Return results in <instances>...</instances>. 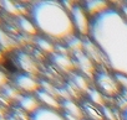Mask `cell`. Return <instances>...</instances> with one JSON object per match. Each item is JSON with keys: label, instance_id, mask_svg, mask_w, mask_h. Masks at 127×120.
<instances>
[{"label": "cell", "instance_id": "6da1fadb", "mask_svg": "<svg viewBox=\"0 0 127 120\" xmlns=\"http://www.w3.org/2000/svg\"><path fill=\"white\" fill-rule=\"evenodd\" d=\"M89 37L102 52L107 68L127 76V21L120 9L110 6L92 17Z\"/></svg>", "mask_w": 127, "mask_h": 120}, {"label": "cell", "instance_id": "7a4b0ae2", "mask_svg": "<svg viewBox=\"0 0 127 120\" xmlns=\"http://www.w3.org/2000/svg\"><path fill=\"white\" fill-rule=\"evenodd\" d=\"M30 19L37 32L51 41H66L76 35L70 11L62 1L42 0L34 3L30 8Z\"/></svg>", "mask_w": 127, "mask_h": 120}, {"label": "cell", "instance_id": "3957f363", "mask_svg": "<svg viewBox=\"0 0 127 120\" xmlns=\"http://www.w3.org/2000/svg\"><path fill=\"white\" fill-rule=\"evenodd\" d=\"M92 86L106 98L115 99L121 92V87L116 79L113 72H111L106 67H100L96 71V74L92 79Z\"/></svg>", "mask_w": 127, "mask_h": 120}, {"label": "cell", "instance_id": "277c9868", "mask_svg": "<svg viewBox=\"0 0 127 120\" xmlns=\"http://www.w3.org/2000/svg\"><path fill=\"white\" fill-rule=\"evenodd\" d=\"M72 25L75 34L82 38H86L90 36V27H91V17L85 11L84 6L81 4H75L74 8L70 10Z\"/></svg>", "mask_w": 127, "mask_h": 120}, {"label": "cell", "instance_id": "5b68a950", "mask_svg": "<svg viewBox=\"0 0 127 120\" xmlns=\"http://www.w3.org/2000/svg\"><path fill=\"white\" fill-rule=\"evenodd\" d=\"M72 58H74L75 67H76L77 72H80L81 74L86 76L87 78H90L92 81L98 67L85 54L84 51H79V52L72 53Z\"/></svg>", "mask_w": 127, "mask_h": 120}, {"label": "cell", "instance_id": "8992f818", "mask_svg": "<svg viewBox=\"0 0 127 120\" xmlns=\"http://www.w3.org/2000/svg\"><path fill=\"white\" fill-rule=\"evenodd\" d=\"M14 86L25 94H36L41 89V83L31 74L20 73L14 79Z\"/></svg>", "mask_w": 127, "mask_h": 120}, {"label": "cell", "instance_id": "52a82bcc", "mask_svg": "<svg viewBox=\"0 0 127 120\" xmlns=\"http://www.w3.org/2000/svg\"><path fill=\"white\" fill-rule=\"evenodd\" d=\"M85 54L91 59V61L100 68V67H106V61H105V57L102 54V52L100 51V48L97 47V45L90 38V37H86L84 38V50Z\"/></svg>", "mask_w": 127, "mask_h": 120}, {"label": "cell", "instance_id": "ba28073f", "mask_svg": "<svg viewBox=\"0 0 127 120\" xmlns=\"http://www.w3.org/2000/svg\"><path fill=\"white\" fill-rule=\"evenodd\" d=\"M51 61L52 63L62 72H69V73H72L76 67H75V62H74V58L70 57L67 53H52V57H51Z\"/></svg>", "mask_w": 127, "mask_h": 120}, {"label": "cell", "instance_id": "9c48e42d", "mask_svg": "<svg viewBox=\"0 0 127 120\" xmlns=\"http://www.w3.org/2000/svg\"><path fill=\"white\" fill-rule=\"evenodd\" d=\"M35 95L37 97L41 106L49 108V109H52V110H61L62 100L57 95H55V94H52L47 90H44V89H40Z\"/></svg>", "mask_w": 127, "mask_h": 120}, {"label": "cell", "instance_id": "30bf717a", "mask_svg": "<svg viewBox=\"0 0 127 120\" xmlns=\"http://www.w3.org/2000/svg\"><path fill=\"white\" fill-rule=\"evenodd\" d=\"M18 104H19V108L29 116L41 108V104L35 94H23L20 99L18 100Z\"/></svg>", "mask_w": 127, "mask_h": 120}, {"label": "cell", "instance_id": "8fae6325", "mask_svg": "<svg viewBox=\"0 0 127 120\" xmlns=\"http://www.w3.org/2000/svg\"><path fill=\"white\" fill-rule=\"evenodd\" d=\"M30 120H67L61 110H52L41 106L34 114L30 115Z\"/></svg>", "mask_w": 127, "mask_h": 120}, {"label": "cell", "instance_id": "7c38bea8", "mask_svg": "<svg viewBox=\"0 0 127 120\" xmlns=\"http://www.w3.org/2000/svg\"><path fill=\"white\" fill-rule=\"evenodd\" d=\"M85 11L89 14V16L92 19L100 14H102L103 11H106L111 5L108 1H105V0H87L82 4Z\"/></svg>", "mask_w": 127, "mask_h": 120}, {"label": "cell", "instance_id": "4fadbf2b", "mask_svg": "<svg viewBox=\"0 0 127 120\" xmlns=\"http://www.w3.org/2000/svg\"><path fill=\"white\" fill-rule=\"evenodd\" d=\"M61 111L66 115L85 119V114H84V109H82L81 104L76 103L74 99H64L62 104H61Z\"/></svg>", "mask_w": 127, "mask_h": 120}, {"label": "cell", "instance_id": "5bb4252c", "mask_svg": "<svg viewBox=\"0 0 127 120\" xmlns=\"http://www.w3.org/2000/svg\"><path fill=\"white\" fill-rule=\"evenodd\" d=\"M81 106L84 109V114H85L86 120H105L103 114H102V108H98L90 102L81 104Z\"/></svg>", "mask_w": 127, "mask_h": 120}, {"label": "cell", "instance_id": "9a60e30c", "mask_svg": "<svg viewBox=\"0 0 127 120\" xmlns=\"http://www.w3.org/2000/svg\"><path fill=\"white\" fill-rule=\"evenodd\" d=\"M72 77H71V83L80 90V92H87L92 86H91V79L87 78L86 76L81 74L80 72H76V73H71Z\"/></svg>", "mask_w": 127, "mask_h": 120}, {"label": "cell", "instance_id": "2e32d148", "mask_svg": "<svg viewBox=\"0 0 127 120\" xmlns=\"http://www.w3.org/2000/svg\"><path fill=\"white\" fill-rule=\"evenodd\" d=\"M86 94H87L89 102L92 103L94 105H96V106H98V108H103V106L107 105V104H106V103H107V98L103 97L94 86L86 92Z\"/></svg>", "mask_w": 127, "mask_h": 120}, {"label": "cell", "instance_id": "e0dca14e", "mask_svg": "<svg viewBox=\"0 0 127 120\" xmlns=\"http://www.w3.org/2000/svg\"><path fill=\"white\" fill-rule=\"evenodd\" d=\"M20 65L23 67V69L25 71V73L28 74H31V76H35V73L37 72V67L35 65V62L32 61V58L29 57L28 54H23L20 57Z\"/></svg>", "mask_w": 127, "mask_h": 120}, {"label": "cell", "instance_id": "ac0fdd59", "mask_svg": "<svg viewBox=\"0 0 127 120\" xmlns=\"http://www.w3.org/2000/svg\"><path fill=\"white\" fill-rule=\"evenodd\" d=\"M36 45H37L39 50H41V51L45 52V53L52 54L54 51H55V45H54V42H52L50 38L45 37V36H41V35L37 36V37H36Z\"/></svg>", "mask_w": 127, "mask_h": 120}, {"label": "cell", "instance_id": "d6986e66", "mask_svg": "<svg viewBox=\"0 0 127 120\" xmlns=\"http://www.w3.org/2000/svg\"><path fill=\"white\" fill-rule=\"evenodd\" d=\"M19 26L25 34H29V35H32V36H36L39 34L35 25H34V22L31 21V19L23 17V16L19 17Z\"/></svg>", "mask_w": 127, "mask_h": 120}, {"label": "cell", "instance_id": "ffe728a7", "mask_svg": "<svg viewBox=\"0 0 127 120\" xmlns=\"http://www.w3.org/2000/svg\"><path fill=\"white\" fill-rule=\"evenodd\" d=\"M102 114H103L105 120H123L122 113L117 108H112V106L106 105L102 108Z\"/></svg>", "mask_w": 127, "mask_h": 120}, {"label": "cell", "instance_id": "44dd1931", "mask_svg": "<svg viewBox=\"0 0 127 120\" xmlns=\"http://www.w3.org/2000/svg\"><path fill=\"white\" fill-rule=\"evenodd\" d=\"M115 104H116V108L121 111V113H125L127 110V92L126 90H122L115 99H113Z\"/></svg>", "mask_w": 127, "mask_h": 120}, {"label": "cell", "instance_id": "7402d4cb", "mask_svg": "<svg viewBox=\"0 0 127 120\" xmlns=\"http://www.w3.org/2000/svg\"><path fill=\"white\" fill-rule=\"evenodd\" d=\"M115 76H116V79H117L121 89L127 92V76L126 74H120V73H115Z\"/></svg>", "mask_w": 127, "mask_h": 120}, {"label": "cell", "instance_id": "603a6c76", "mask_svg": "<svg viewBox=\"0 0 127 120\" xmlns=\"http://www.w3.org/2000/svg\"><path fill=\"white\" fill-rule=\"evenodd\" d=\"M8 84H9V78H8L6 73L0 69V88L3 89V88H5Z\"/></svg>", "mask_w": 127, "mask_h": 120}, {"label": "cell", "instance_id": "cb8c5ba5", "mask_svg": "<svg viewBox=\"0 0 127 120\" xmlns=\"http://www.w3.org/2000/svg\"><path fill=\"white\" fill-rule=\"evenodd\" d=\"M4 59H5L4 50H1V48H0V65H3V62H4Z\"/></svg>", "mask_w": 127, "mask_h": 120}, {"label": "cell", "instance_id": "d4e9b609", "mask_svg": "<svg viewBox=\"0 0 127 120\" xmlns=\"http://www.w3.org/2000/svg\"><path fill=\"white\" fill-rule=\"evenodd\" d=\"M122 118H123V120H127V110L125 113H122Z\"/></svg>", "mask_w": 127, "mask_h": 120}, {"label": "cell", "instance_id": "484cf974", "mask_svg": "<svg viewBox=\"0 0 127 120\" xmlns=\"http://www.w3.org/2000/svg\"><path fill=\"white\" fill-rule=\"evenodd\" d=\"M0 120H4V118H1V116H0Z\"/></svg>", "mask_w": 127, "mask_h": 120}, {"label": "cell", "instance_id": "4316f807", "mask_svg": "<svg viewBox=\"0 0 127 120\" xmlns=\"http://www.w3.org/2000/svg\"><path fill=\"white\" fill-rule=\"evenodd\" d=\"M126 4H127V3H126Z\"/></svg>", "mask_w": 127, "mask_h": 120}]
</instances>
